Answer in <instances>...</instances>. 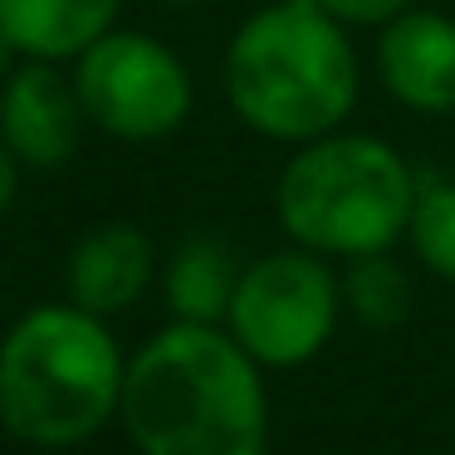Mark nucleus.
Instances as JSON below:
<instances>
[{"mask_svg": "<svg viewBox=\"0 0 455 455\" xmlns=\"http://www.w3.org/2000/svg\"><path fill=\"white\" fill-rule=\"evenodd\" d=\"M338 284H343V314L372 333H396L416 308V279L392 250L343 259Z\"/></svg>", "mask_w": 455, "mask_h": 455, "instance_id": "12", "label": "nucleus"}, {"mask_svg": "<svg viewBox=\"0 0 455 455\" xmlns=\"http://www.w3.org/2000/svg\"><path fill=\"white\" fill-rule=\"evenodd\" d=\"M20 60H25V54H20V44H15L11 35L0 30V84H5L15 69H20Z\"/></svg>", "mask_w": 455, "mask_h": 455, "instance_id": "16", "label": "nucleus"}, {"mask_svg": "<svg viewBox=\"0 0 455 455\" xmlns=\"http://www.w3.org/2000/svg\"><path fill=\"white\" fill-rule=\"evenodd\" d=\"M167 11H196V5H206V0H162Z\"/></svg>", "mask_w": 455, "mask_h": 455, "instance_id": "17", "label": "nucleus"}, {"mask_svg": "<svg viewBox=\"0 0 455 455\" xmlns=\"http://www.w3.org/2000/svg\"><path fill=\"white\" fill-rule=\"evenodd\" d=\"M377 84L416 118L455 113V15L421 5L377 30Z\"/></svg>", "mask_w": 455, "mask_h": 455, "instance_id": "8", "label": "nucleus"}, {"mask_svg": "<svg viewBox=\"0 0 455 455\" xmlns=\"http://www.w3.org/2000/svg\"><path fill=\"white\" fill-rule=\"evenodd\" d=\"M323 15H333L343 30H382V25H392L402 11H411L416 0H314Z\"/></svg>", "mask_w": 455, "mask_h": 455, "instance_id": "14", "label": "nucleus"}, {"mask_svg": "<svg viewBox=\"0 0 455 455\" xmlns=\"http://www.w3.org/2000/svg\"><path fill=\"white\" fill-rule=\"evenodd\" d=\"M20 181H25V172H20V162L11 157V152L0 148V220L15 211V196H20Z\"/></svg>", "mask_w": 455, "mask_h": 455, "instance_id": "15", "label": "nucleus"}, {"mask_svg": "<svg viewBox=\"0 0 455 455\" xmlns=\"http://www.w3.org/2000/svg\"><path fill=\"white\" fill-rule=\"evenodd\" d=\"M118 426L138 455H269L265 367L226 323H181L128 357Z\"/></svg>", "mask_w": 455, "mask_h": 455, "instance_id": "1", "label": "nucleus"}, {"mask_svg": "<svg viewBox=\"0 0 455 455\" xmlns=\"http://www.w3.org/2000/svg\"><path fill=\"white\" fill-rule=\"evenodd\" d=\"M123 0H0V30L20 44L25 60L69 64L108 35Z\"/></svg>", "mask_w": 455, "mask_h": 455, "instance_id": "10", "label": "nucleus"}, {"mask_svg": "<svg viewBox=\"0 0 455 455\" xmlns=\"http://www.w3.org/2000/svg\"><path fill=\"white\" fill-rule=\"evenodd\" d=\"M416 187V167L387 138L338 128L289 148L275 181V220L289 245L343 265L402 245Z\"/></svg>", "mask_w": 455, "mask_h": 455, "instance_id": "4", "label": "nucleus"}, {"mask_svg": "<svg viewBox=\"0 0 455 455\" xmlns=\"http://www.w3.org/2000/svg\"><path fill=\"white\" fill-rule=\"evenodd\" d=\"M89 118L74 93L69 64L20 60V69L0 84V148L20 162V172H54L79 152Z\"/></svg>", "mask_w": 455, "mask_h": 455, "instance_id": "7", "label": "nucleus"}, {"mask_svg": "<svg viewBox=\"0 0 455 455\" xmlns=\"http://www.w3.org/2000/svg\"><path fill=\"white\" fill-rule=\"evenodd\" d=\"M406 245L426 275L455 284V177H421L406 220Z\"/></svg>", "mask_w": 455, "mask_h": 455, "instance_id": "13", "label": "nucleus"}, {"mask_svg": "<svg viewBox=\"0 0 455 455\" xmlns=\"http://www.w3.org/2000/svg\"><path fill=\"white\" fill-rule=\"evenodd\" d=\"M220 89L240 128L279 148L338 132L363 93L353 30L314 0H269L235 25L220 60Z\"/></svg>", "mask_w": 455, "mask_h": 455, "instance_id": "2", "label": "nucleus"}, {"mask_svg": "<svg viewBox=\"0 0 455 455\" xmlns=\"http://www.w3.org/2000/svg\"><path fill=\"white\" fill-rule=\"evenodd\" d=\"M128 353L108 318L79 304H35L0 338V426L35 451L89 445L118 421Z\"/></svg>", "mask_w": 455, "mask_h": 455, "instance_id": "3", "label": "nucleus"}, {"mask_svg": "<svg viewBox=\"0 0 455 455\" xmlns=\"http://www.w3.org/2000/svg\"><path fill=\"white\" fill-rule=\"evenodd\" d=\"M157 245L132 220H99L64 255V299L84 314L118 318L157 284Z\"/></svg>", "mask_w": 455, "mask_h": 455, "instance_id": "9", "label": "nucleus"}, {"mask_svg": "<svg viewBox=\"0 0 455 455\" xmlns=\"http://www.w3.org/2000/svg\"><path fill=\"white\" fill-rule=\"evenodd\" d=\"M74 93L93 132L123 148H157L177 138L196 113V79L162 35L113 25L69 60Z\"/></svg>", "mask_w": 455, "mask_h": 455, "instance_id": "5", "label": "nucleus"}, {"mask_svg": "<svg viewBox=\"0 0 455 455\" xmlns=\"http://www.w3.org/2000/svg\"><path fill=\"white\" fill-rule=\"evenodd\" d=\"M240 279V259L230 255L226 240L216 235H187L172 245V255L162 259L157 284L162 304L181 323H226L230 294Z\"/></svg>", "mask_w": 455, "mask_h": 455, "instance_id": "11", "label": "nucleus"}, {"mask_svg": "<svg viewBox=\"0 0 455 455\" xmlns=\"http://www.w3.org/2000/svg\"><path fill=\"white\" fill-rule=\"evenodd\" d=\"M343 318V284L333 259L304 245H284L240 265L226 333L265 372H294L333 343Z\"/></svg>", "mask_w": 455, "mask_h": 455, "instance_id": "6", "label": "nucleus"}]
</instances>
